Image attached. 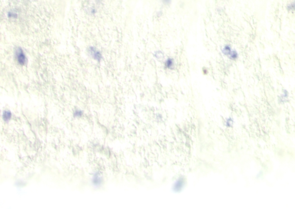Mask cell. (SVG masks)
<instances>
[{
    "label": "cell",
    "mask_w": 295,
    "mask_h": 209,
    "mask_svg": "<svg viewBox=\"0 0 295 209\" xmlns=\"http://www.w3.org/2000/svg\"><path fill=\"white\" fill-rule=\"evenodd\" d=\"M164 66L165 69L172 70L175 69V62L174 59L172 57L167 58L164 63Z\"/></svg>",
    "instance_id": "cell-3"
},
{
    "label": "cell",
    "mask_w": 295,
    "mask_h": 209,
    "mask_svg": "<svg viewBox=\"0 0 295 209\" xmlns=\"http://www.w3.org/2000/svg\"><path fill=\"white\" fill-rule=\"evenodd\" d=\"M102 182V179L100 175L98 173H96L94 176V177L92 178L93 184L95 186H99L101 184Z\"/></svg>",
    "instance_id": "cell-6"
},
{
    "label": "cell",
    "mask_w": 295,
    "mask_h": 209,
    "mask_svg": "<svg viewBox=\"0 0 295 209\" xmlns=\"http://www.w3.org/2000/svg\"><path fill=\"white\" fill-rule=\"evenodd\" d=\"M232 50V48L230 44H227L223 46V47L221 49V52L224 56L228 57V55H229V54L231 53Z\"/></svg>",
    "instance_id": "cell-8"
},
{
    "label": "cell",
    "mask_w": 295,
    "mask_h": 209,
    "mask_svg": "<svg viewBox=\"0 0 295 209\" xmlns=\"http://www.w3.org/2000/svg\"><path fill=\"white\" fill-rule=\"evenodd\" d=\"M162 3L164 4V5H169L171 3V0H161Z\"/></svg>",
    "instance_id": "cell-14"
},
{
    "label": "cell",
    "mask_w": 295,
    "mask_h": 209,
    "mask_svg": "<svg viewBox=\"0 0 295 209\" xmlns=\"http://www.w3.org/2000/svg\"><path fill=\"white\" fill-rule=\"evenodd\" d=\"M162 15H163L162 12H159L157 13V16H158V17H160V16H162Z\"/></svg>",
    "instance_id": "cell-15"
},
{
    "label": "cell",
    "mask_w": 295,
    "mask_h": 209,
    "mask_svg": "<svg viewBox=\"0 0 295 209\" xmlns=\"http://www.w3.org/2000/svg\"><path fill=\"white\" fill-rule=\"evenodd\" d=\"M233 119H232L231 117H229L225 121V125L227 127H231L233 125Z\"/></svg>",
    "instance_id": "cell-12"
},
{
    "label": "cell",
    "mask_w": 295,
    "mask_h": 209,
    "mask_svg": "<svg viewBox=\"0 0 295 209\" xmlns=\"http://www.w3.org/2000/svg\"><path fill=\"white\" fill-rule=\"evenodd\" d=\"M82 115V111L81 110L76 109L74 111V116H76V117H80Z\"/></svg>",
    "instance_id": "cell-13"
},
{
    "label": "cell",
    "mask_w": 295,
    "mask_h": 209,
    "mask_svg": "<svg viewBox=\"0 0 295 209\" xmlns=\"http://www.w3.org/2000/svg\"><path fill=\"white\" fill-rule=\"evenodd\" d=\"M185 179L183 177H180L178 180H177L174 184L173 190L175 191H179L184 186Z\"/></svg>",
    "instance_id": "cell-4"
},
{
    "label": "cell",
    "mask_w": 295,
    "mask_h": 209,
    "mask_svg": "<svg viewBox=\"0 0 295 209\" xmlns=\"http://www.w3.org/2000/svg\"><path fill=\"white\" fill-rule=\"evenodd\" d=\"M15 56L18 63L21 65H24L27 62L26 56L20 47H17L15 50Z\"/></svg>",
    "instance_id": "cell-2"
},
{
    "label": "cell",
    "mask_w": 295,
    "mask_h": 209,
    "mask_svg": "<svg viewBox=\"0 0 295 209\" xmlns=\"http://www.w3.org/2000/svg\"><path fill=\"white\" fill-rule=\"evenodd\" d=\"M153 56L156 59H157V60H161L164 57V54L163 51L158 50L154 52Z\"/></svg>",
    "instance_id": "cell-9"
},
{
    "label": "cell",
    "mask_w": 295,
    "mask_h": 209,
    "mask_svg": "<svg viewBox=\"0 0 295 209\" xmlns=\"http://www.w3.org/2000/svg\"><path fill=\"white\" fill-rule=\"evenodd\" d=\"M288 98H289V93H288V91L286 90V89H284L282 94L278 97V102L281 104L285 103L288 101Z\"/></svg>",
    "instance_id": "cell-5"
},
{
    "label": "cell",
    "mask_w": 295,
    "mask_h": 209,
    "mask_svg": "<svg viewBox=\"0 0 295 209\" xmlns=\"http://www.w3.org/2000/svg\"><path fill=\"white\" fill-rule=\"evenodd\" d=\"M228 58L231 61H235L239 58V53L238 51L235 49H232L231 53L228 55Z\"/></svg>",
    "instance_id": "cell-7"
},
{
    "label": "cell",
    "mask_w": 295,
    "mask_h": 209,
    "mask_svg": "<svg viewBox=\"0 0 295 209\" xmlns=\"http://www.w3.org/2000/svg\"><path fill=\"white\" fill-rule=\"evenodd\" d=\"M11 117V113L9 111H4L3 113V118L5 121H8L10 120Z\"/></svg>",
    "instance_id": "cell-10"
},
{
    "label": "cell",
    "mask_w": 295,
    "mask_h": 209,
    "mask_svg": "<svg viewBox=\"0 0 295 209\" xmlns=\"http://www.w3.org/2000/svg\"><path fill=\"white\" fill-rule=\"evenodd\" d=\"M87 53L94 61L100 62L103 59V55L100 50L95 46H90L87 48Z\"/></svg>",
    "instance_id": "cell-1"
},
{
    "label": "cell",
    "mask_w": 295,
    "mask_h": 209,
    "mask_svg": "<svg viewBox=\"0 0 295 209\" xmlns=\"http://www.w3.org/2000/svg\"><path fill=\"white\" fill-rule=\"evenodd\" d=\"M286 8H287V10L289 12H293L294 11V2L293 1V2L288 4L287 5Z\"/></svg>",
    "instance_id": "cell-11"
}]
</instances>
